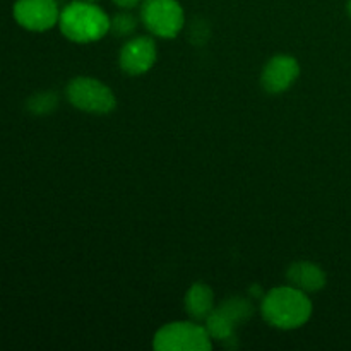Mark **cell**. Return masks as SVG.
<instances>
[{
  "label": "cell",
  "instance_id": "4fadbf2b",
  "mask_svg": "<svg viewBox=\"0 0 351 351\" xmlns=\"http://www.w3.org/2000/svg\"><path fill=\"white\" fill-rule=\"evenodd\" d=\"M137 27V19L130 12H117L110 19V31L117 38H129L132 36Z\"/></svg>",
  "mask_w": 351,
  "mask_h": 351
},
{
  "label": "cell",
  "instance_id": "30bf717a",
  "mask_svg": "<svg viewBox=\"0 0 351 351\" xmlns=\"http://www.w3.org/2000/svg\"><path fill=\"white\" fill-rule=\"evenodd\" d=\"M185 311L195 322L206 321L215 311V293L206 283H194L185 293Z\"/></svg>",
  "mask_w": 351,
  "mask_h": 351
},
{
  "label": "cell",
  "instance_id": "9c48e42d",
  "mask_svg": "<svg viewBox=\"0 0 351 351\" xmlns=\"http://www.w3.org/2000/svg\"><path fill=\"white\" fill-rule=\"evenodd\" d=\"M287 280L291 287L305 291V293H315L322 290L328 283L326 273L321 266L314 263H295L288 267Z\"/></svg>",
  "mask_w": 351,
  "mask_h": 351
},
{
  "label": "cell",
  "instance_id": "ba28073f",
  "mask_svg": "<svg viewBox=\"0 0 351 351\" xmlns=\"http://www.w3.org/2000/svg\"><path fill=\"white\" fill-rule=\"evenodd\" d=\"M300 75L297 58L290 55H276L269 58L261 74V84L269 95H281L293 86Z\"/></svg>",
  "mask_w": 351,
  "mask_h": 351
},
{
  "label": "cell",
  "instance_id": "3957f363",
  "mask_svg": "<svg viewBox=\"0 0 351 351\" xmlns=\"http://www.w3.org/2000/svg\"><path fill=\"white\" fill-rule=\"evenodd\" d=\"M153 346L156 351H211L213 339L204 326L180 321L163 326L154 335Z\"/></svg>",
  "mask_w": 351,
  "mask_h": 351
},
{
  "label": "cell",
  "instance_id": "277c9868",
  "mask_svg": "<svg viewBox=\"0 0 351 351\" xmlns=\"http://www.w3.org/2000/svg\"><path fill=\"white\" fill-rule=\"evenodd\" d=\"M67 99L74 108L86 113H110L115 110L117 98L101 81L88 75L74 77L67 84Z\"/></svg>",
  "mask_w": 351,
  "mask_h": 351
},
{
  "label": "cell",
  "instance_id": "9a60e30c",
  "mask_svg": "<svg viewBox=\"0 0 351 351\" xmlns=\"http://www.w3.org/2000/svg\"><path fill=\"white\" fill-rule=\"evenodd\" d=\"M115 5H119L120 9H134L136 5H139L143 0H112Z\"/></svg>",
  "mask_w": 351,
  "mask_h": 351
},
{
  "label": "cell",
  "instance_id": "5bb4252c",
  "mask_svg": "<svg viewBox=\"0 0 351 351\" xmlns=\"http://www.w3.org/2000/svg\"><path fill=\"white\" fill-rule=\"evenodd\" d=\"M29 110L34 113H48L57 106V96L51 93H40L29 99Z\"/></svg>",
  "mask_w": 351,
  "mask_h": 351
},
{
  "label": "cell",
  "instance_id": "2e32d148",
  "mask_svg": "<svg viewBox=\"0 0 351 351\" xmlns=\"http://www.w3.org/2000/svg\"><path fill=\"white\" fill-rule=\"evenodd\" d=\"M348 14H350V17H351V0L348 2Z\"/></svg>",
  "mask_w": 351,
  "mask_h": 351
},
{
  "label": "cell",
  "instance_id": "8fae6325",
  "mask_svg": "<svg viewBox=\"0 0 351 351\" xmlns=\"http://www.w3.org/2000/svg\"><path fill=\"white\" fill-rule=\"evenodd\" d=\"M204 328L208 329L211 339H218V341H230L232 338H235V329L237 326L223 314L219 308L209 314V317L206 319Z\"/></svg>",
  "mask_w": 351,
  "mask_h": 351
},
{
  "label": "cell",
  "instance_id": "7c38bea8",
  "mask_svg": "<svg viewBox=\"0 0 351 351\" xmlns=\"http://www.w3.org/2000/svg\"><path fill=\"white\" fill-rule=\"evenodd\" d=\"M218 308L235 326H239V324H242V322L249 321V319L252 317V314H254L252 304H250L247 298H242V297L228 298V300L223 302V304L219 305Z\"/></svg>",
  "mask_w": 351,
  "mask_h": 351
},
{
  "label": "cell",
  "instance_id": "52a82bcc",
  "mask_svg": "<svg viewBox=\"0 0 351 351\" xmlns=\"http://www.w3.org/2000/svg\"><path fill=\"white\" fill-rule=\"evenodd\" d=\"M156 62V43L149 36H134L125 41L119 53V65L130 75H141Z\"/></svg>",
  "mask_w": 351,
  "mask_h": 351
},
{
  "label": "cell",
  "instance_id": "5b68a950",
  "mask_svg": "<svg viewBox=\"0 0 351 351\" xmlns=\"http://www.w3.org/2000/svg\"><path fill=\"white\" fill-rule=\"evenodd\" d=\"M141 21L151 34L171 40L184 27L185 14L178 0H143Z\"/></svg>",
  "mask_w": 351,
  "mask_h": 351
},
{
  "label": "cell",
  "instance_id": "8992f818",
  "mask_svg": "<svg viewBox=\"0 0 351 351\" xmlns=\"http://www.w3.org/2000/svg\"><path fill=\"white\" fill-rule=\"evenodd\" d=\"M12 14L16 23L27 31H48L60 19L55 0H17Z\"/></svg>",
  "mask_w": 351,
  "mask_h": 351
},
{
  "label": "cell",
  "instance_id": "7a4b0ae2",
  "mask_svg": "<svg viewBox=\"0 0 351 351\" xmlns=\"http://www.w3.org/2000/svg\"><path fill=\"white\" fill-rule=\"evenodd\" d=\"M62 34L74 43H93L110 31V17L89 0H74L60 10Z\"/></svg>",
  "mask_w": 351,
  "mask_h": 351
},
{
  "label": "cell",
  "instance_id": "6da1fadb",
  "mask_svg": "<svg viewBox=\"0 0 351 351\" xmlns=\"http://www.w3.org/2000/svg\"><path fill=\"white\" fill-rule=\"evenodd\" d=\"M261 312L267 324L290 331L302 328L311 319L312 302L305 291L288 285L267 291L263 297Z\"/></svg>",
  "mask_w": 351,
  "mask_h": 351
},
{
  "label": "cell",
  "instance_id": "e0dca14e",
  "mask_svg": "<svg viewBox=\"0 0 351 351\" xmlns=\"http://www.w3.org/2000/svg\"><path fill=\"white\" fill-rule=\"evenodd\" d=\"M89 2H96V0H89Z\"/></svg>",
  "mask_w": 351,
  "mask_h": 351
}]
</instances>
